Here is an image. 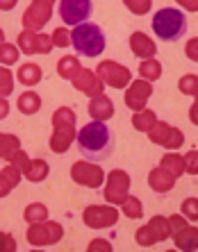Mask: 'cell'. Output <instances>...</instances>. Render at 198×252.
I'll use <instances>...</instances> for the list:
<instances>
[{
    "label": "cell",
    "instance_id": "cell-48",
    "mask_svg": "<svg viewBox=\"0 0 198 252\" xmlns=\"http://www.w3.org/2000/svg\"><path fill=\"white\" fill-rule=\"evenodd\" d=\"M5 41V32H2V28H0V43Z\"/></svg>",
    "mask_w": 198,
    "mask_h": 252
},
{
    "label": "cell",
    "instance_id": "cell-45",
    "mask_svg": "<svg viewBox=\"0 0 198 252\" xmlns=\"http://www.w3.org/2000/svg\"><path fill=\"white\" fill-rule=\"evenodd\" d=\"M7 116H9V102L5 95H0V121H5Z\"/></svg>",
    "mask_w": 198,
    "mask_h": 252
},
{
    "label": "cell",
    "instance_id": "cell-13",
    "mask_svg": "<svg viewBox=\"0 0 198 252\" xmlns=\"http://www.w3.org/2000/svg\"><path fill=\"white\" fill-rule=\"evenodd\" d=\"M16 46L21 50V55H48L53 50V39L50 34H43V32H30V30H23L16 39Z\"/></svg>",
    "mask_w": 198,
    "mask_h": 252
},
{
    "label": "cell",
    "instance_id": "cell-39",
    "mask_svg": "<svg viewBox=\"0 0 198 252\" xmlns=\"http://www.w3.org/2000/svg\"><path fill=\"white\" fill-rule=\"evenodd\" d=\"M7 164H12V166H16L18 170H21V173H23L25 168H28V164H30V157H28V153H25L23 148H21V150H18L16 155H14L12 159H9V161H7Z\"/></svg>",
    "mask_w": 198,
    "mask_h": 252
},
{
    "label": "cell",
    "instance_id": "cell-28",
    "mask_svg": "<svg viewBox=\"0 0 198 252\" xmlns=\"http://www.w3.org/2000/svg\"><path fill=\"white\" fill-rule=\"evenodd\" d=\"M159 166L169 170L175 180L185 175V159H182V155L175 153V150H171L169 155H164V157L159 159Z\"/></svg>",
    "mask_w": 198,
    "mask_h": 252
},
{
    "label": "cell",
    "instance_id": "cell-24",
    "mask_svg": "<svg viewBox=\"0 0 198 252\" xmlns=\"http://www.w3.org/2000/svg\"><path fill=\"white\" fill-rule=\"evenodd\" d=\"M16 107L23 116H35L41 109V95L37 91H23L16 100Z\"/></svg>",
    "mask_w": 198,
    "mask_h": 252
},
{
    "label": "cell",
    "instance_id": "cell-4",
    "mask_svg": "<svg viewBox=\"0 0 198 252\" xmlns=\"http://www.w3.org/2000/svg\"><path fill=\"white\" fill-rule=\"evenodd\" d=\"M153 32L162 39V41H178L187 32V16L182 9L175 7H164L153 16Z\"/></svg>",
    "mask_w": 198,
    "mask_h": 252
},
{
    "label": "cell",
    "instance_id": "cell-22",
    "mask_svg": "<svg viewBox=\"0 0 198 252\" xmlns=\"http://www.w3.org/2000/svg\"><path fill=\"white\" fill-rule=\"evenodd\" d=\"M16 80H18V84H23V87L32 89V87H37V84L43 80V68H41V66H37V64H32V62H25V64L18 66Z\"/></svg>",
    "mask_w": 198,
    "mask_h": 252
},
{
    "label": "cell",
    "instance_id": "cell-38",
    "mask_svg": "<svg viewBox=\"0 0 198 252\" xmlns=\"http://www.w3.org/2000/svg\"><path fill=\"white\" fill-rule=\"evenodd\" d=\"M182 159H185V173L198 175V150H189Z\"/></svg>",
    "mask_w": 198,
    "mask_h": 252
},
{
    "label": "cell",
    "instance_id": "cell-40",
    "mask_svg": "<svg viewBox=\"0 0 198 252\" xmlns=\"http://www.w3.org/2000/svg\"><path fill=\"white\" fill-rule=\"evenodd\" d=\"M16 241H14V236L9 234V232H0V252L7 250V252H14L16 250Z\"/></svg>",
    "mask_w": 198,
    "mask_h": 252
},
{
    "label": "cell",
    "instance_id": "cell-8",
    "mask_svg": "<svg viewBox=\"0 0 198 252\" xmlns=\"http://www.w3.org/2000/svg\"><path fill=\"white\" fill-rule=\"evenodd\" d=\"M119 216L121 211L117 205H89L82 211V223L89 229H107L119 223Z\"/></svg>",
    "mask_w": 198,
    "mask_h": 252
},
{
    "label": "cell",
    "instance_id": "cell-1",
    "mask_svg": "<svg viewBox=\"0 0 198 252\" xmlns=\"http://www.w3.org/2000/svg\"><path fill=\"white\" fill-rule=\"evenodd\" d=\"M76 141L80 155L89 161H105L114 155V148H117V134L103 121H89L78 132Z\"/></svg>",
    "mask_w": 198,
    "mask_h": 252
},
{
    "label": "cell",
    "instance_id": "cell-37",
    "mask_svg": "<svg viewBox=\"0 0 198 252\" xmlns=\"http://www.w3.org/2000/svg\"><path fill=\"white\" fill-rule=\"evenodd\" d=\"M53 39V48H69L71 46V30L69 28H57L50 34Z\"/></svg>",
    "mask_w": 198,
    "mask_h": 252
},
{
    "label": "cell",
    "instance_id": "cell-26",
    "mask_svg": "<svg viewBox=\"0 0 198 252\" xmlns=\"http://www.w3.org/2000/svg\"><path fill=\"white\" fill-rule=\"evenodd\" d=\"M82 68L80 64V57L78 55H64V57L57 62V75L62 77V80H73L76 77V73Z\"/></svg>",
    "mask_w": 198,
    "mask_h": 252
},
{
    "label": "cell",
    "instance_id": "cell-17",
    "mask_svg": "<svg viewBox=\"0 0 198 252\" xmlns=\"http://www.w3.org/2000/svg\"><path fill=\"white\" fill-rule=\"evenodd\" d=\"M87 112H89V116H91V121H103V123H107V121L114 116L117 107H114V102H112L105 94H100V95L89 98Z\"/></svg>",
    "mask_w": 198,
    "mask_h": 252
},
{
    "label": "cell",
    "instance_id": "cell-19",
    "mask_svg": "<svg viewBox=\"0 0 198 252\" xmlns=\"http://www.w3.org/2000/svg\"><path fill=\"white\" fill-rule=\"evenodd\" d=\"M148 187H151L155 193H159V195L171 193L173 187H175V177L171 175L166 168L158 166V168H153L151 173H148Z\"/></svg>",
    "mask_w": 198,
    "mask_h": 252
},
{
    "label": "cell",
    "instance_id": "cell-9",
    "mask_svg": "<svg viewBox=\"0 0 198 252\" xmlns=\"http://www.w3.org/2000/svg\"><path fill=\"white\" fill-rule=\"evenodd\" d=\"M53 7L55 0H32L28 5V9L23 12V30H30V32H41V30L48 25V21L53 18Z\"/></svg>",
    "mask_w": 198,
    "mask_h": 252
},
{
    "label": "cell",
    "instance_id": "cell-18",
    "mask_svg": "<svg viewBox=\"0 0 198 252\" xmlns=\"http://www.w3.org/2000/svg\"><path fill=\"white\" fill-rule=\"evenodd\" d=\"M130 50H132L134 57H139V59H151L158 55L155 41H153L146 32H139V30L130 34Z\"/></svg>",
    "mask_w": 198,
    "mask_h": 252
},
{
    "label": "cell",
    "instance_id": "cell-7",
    "mask_svg": "<svg viewBox=\"0 0 198 252\" xmlns=\"http://www.w3.org/2000/svg\"><path fill=\"white\" fill-rule=\"evenodd\" d=\"M71 180L78 184V187L84 189H100L105 184V170L100 168L96 161H89V159H80L71 166Z\"/></svg>",
    "mask_w": 198,
    "mask_h": 252
},
{
    "label": "cell",
    "instance_id": "cell-23",
    "mask_svg": "<svg viewBox=\"0 0 198 252\" xmlns=\"http://www.w3.org/2000/svg\"><path fill=\"white\" fill-rule=\"evenodd\" d=\"M48 175H50V166L46 159H30L28 168L23 170V177L32 184H41Z\"/></svg>",
    "mask_w": 198,
    "mask_h": 252
},
{
    "label": "cell",
    "instance_id": "cell-35",
    "mask_svg": "<svg viewBox=\"0 0 198 252\" xmlns=\"http://www.w3.org/2000/svg\"><path fill=\"white\" fill-rule=\"evenodd\" d=\"M123 5L128 7V12H132L134 16H146L151 12L153 0H123Z\"/></svg>",
    "mask_w": 198,
    "mask_h": 252
},
{
    "label": "cell",
    "instance_id": "cell-36",
    "mask_svg": "<svg viewBox=\"0 0 198 252\" xmlns=\"http://www.w3.org/2000/svg\"><path fill=\"white\" fill-rule=\"evenodd\" d=\"M180 214L187 218V220H189V223H196V220H198V198H187V200H182Z\"/></svg>",
    "mask_w": 198,
    "mask_h": 252
},
{
    "label": "cell",
    "instance_id": "cell-41",
    "mask_svg": "<svg viewBox=\"0 0 198 252\" xmlns=\"http://www.w3.org/2000/svg\"><path fill=\"white\" fill-rule=\"evenodd\" d=\"M87 250L89 252H112V243L105 239H93L87 246Z\"/></svg>",
    "mask_w": 198,
    "mask_h": 252
},
{
    "label": "cell",
    "instance_id": "cell-33",
    "mask_svg": "<svg viewBox=\"0 0 198 252\" xmlns=\"http://www.w3.org/2000/svg\"><path fill=\"white\" fill-rule=\"evenodd\" d=\"M178 91H180L182 95H194V98H196L198 95V75H194V73L182 75L180 80H178Z\"/></svg>",
    "mask_w": 198,
    "mask_h": 252
},
{
    "label": "cell",
    "instance_id": "cell-21",
    "mask_svg": "<svg viewBox=\"0 0 198 252\" xmlns=\"http://www.w3.org/2000/svg\"><path fill=\"white\" fill-rule=\"evenodd\" d=\"M21 180H23V173H21L16 166L7 164L5 168L0 170V198H7V195L21 184Z\"/></svg>",
    "mask_w": 198,
    "mask_h": 252
},
{
    "label": "cell",
    "instance_id": "cell-3",
    "mask_svg": "<svg viewBox=\"0 0 198 252\" xmlns=\"http://www.w3.org/2000/svg\"><path fill=\"white\" fill-rule=\"evenodd\" d=\"M71 46L78 57H100L105 50V32L96 23H80L71 30Z\"/></svg>",
    "mask_w": 198,
    "mask_h": 252
},
{
    "label": "cell",
    "instance_id": "cell-32",
    "mask_svg": "<svg viewBox=\"0 0 198 252\" xmlns=\"http://www.w3.org/2000/svg\"><path fill=\"white\" fill-rule=\"evenodd\" d=\"M18 57H21V50H18L16 43H0V66H14L18 64Z\"/></svg>",
    "mask_w": 198,
    "mask_h": 252
},
{
    "label": "cell",
    "instance_id": "cell-16",
    "mask_svg": "<svg viewBox=\"0 0 198 252\" xmlns=\"http://www.w3.org/2000/svg\"><path fill=\"white\" fill-rule=\"evenodd\" d=\"M71 82H73V87H76L80 94L89 95V98H93V95H100L103 91H105V84H103V80H100L98 73H96V70H91V68H80Z\"/></svg>",
    "mask_w": 198,
    "mask_h": 252
},
{
    "label": "cell",
    "instance_id": "cell-29",
    "mask_svg": "<svg viewBox=\"0 0 198 252\" xmlns=\"http://www.w3.org/2000/svg\"><path fill=\"white\" fill-rule=\"evenodd\" d=\"M121 214L125 218H130V220H139L141 216H144V205H141V200L137 198V195H125V200H123L121 205Z\"/></svg>",
    "mask_w": 198,
    "mask_h": 252
},
{
    "label": "cell",
    "instance_id": "cell-2",
    "mask_svg": "<svg viewBox=\"0 0 198 252\" xmlns=\"http://www.w3.org/2000/svg\"><path fill=\"white\" fill-rule=\"evenodd\" d=\"M76 125H78V114L71 109V107H59L55 109L53 114V136L48 141L50 146V153L55 155H64L71 150L73 141H76L78 132H76Z\"/></svg>",
    "mask_w": 198,
    "mask_h": 252
},
{
    "label": "cell",
    "instance_id": "cell-14",
    "mask_svg": "<svg viewBox=\"0 0 198 252\" xmlns=\"http://www.w3.org/2000/svg\"><path fill=\"white\" fill-rule=\"evenodd\" d=\"M59 18L64 21V25H80L84 23L93 12L91 0H59Z\"/></svg>",
    "mask_w": 198,
    "mask_h": 252
},
{
    "label": "cell",
    "instance_id": "cell-46",
    "mask_svg": "<svg viewBox=\"0 0 198 252\" xmlns=\"http://www.w3.org/2000/svg\"><path fill=\"white\" fill-rule=\"evenodd\" d=\"M189 121L198 127V100H194V105L189 107Z\"/></svg>",
    "mask_w": 198,
    "mask_h": 252
},
{
    "label": "cell",
    "instance_id": "cell-12",
    "mask_svg": "<svg viewBox=\"0 0 198 252\" xmlns=\"http://www.w3.org/2000/svg\"><path fill=\"white\" fill-rule=\"evenodd\" d=\"M148 139H151L155 146H162V148H166V150H178V148L185 146L182 129H178L175 125L166 123V121H158L155 127L148 132Z\"/></svg>",
    "mask_w": 198,
    "mask_h": 252
},
{
    "label": "cell",
    "instance_id": "cell-15",
    "mask_svg": "<svg viewBox=\"0 0 198 252\" xmlns=\"http://www.w3.org/2000/svg\"><path fill=\"white\" fill-rule=\"evenodd\" d=\"M125 89H128V91H125V107L132 109V112L146 109V105H148L153 91H155V89H153V82H148V80H144V77L132 80Z\"/></svg>",
    "mask_w": 198,
    "mask_h": 252
},
{
    "label": "cell",
    "instance_id": "cell-20",
    "mask_svg": "<svg viewBox=\"0 0 198 252\" xmlns=\"http://www.w3.org/2000/svg\"><path fill=\"white\" fill-rule=\"evenodd\" d=\"M171 239H173V246L182 252L198 250V227H194V225H185L182 229L173 232Z\"/></svg>",
    "mask_w": 198,
    "mask_h": 252
},
{
    "label": "cell",
    "instance_id": "cell-27",
    "mask_svg": "<svg viewBox=\"0 0 198 252\" xmlns=\"http://www.w3.org/2000/svg\"><path fill=\"white\" fill-rule=\"evenodd\" d=\"M18 150H21V139L16 134H9V132H0V159L9 161Z\"/></svg>",
    "mask_w": 198,
    "mask_h": 252
},
{
    "label": "cell",
    "instance_id": "cell-31",
    "mask_svg": "<svg viewBox=\"0 0 198 252\" xmlns=\"http://www.w3.org/2000/svg\"><path fill=\"white\" fill-rule=\"evenodd\" d=\"M23 218L25 223H39V220H46L48 218V207L43 205V202H32V205H28L23 209Z\"/></svg>",
    "mask_w": 198,
    "mask_h": 252
},
{
    "label": "cell",
    "instance_id": "cell-30",
    "mask_svg": "<svg viewBox=\"0 0 198 252\" xmlns=\"http://www.w3.org/2000/svg\"><path fill=\"white\" fill-rule=\"evenodd\" d=\"M139 77H144V80H148V82H155V80H159V77H162V64H159L155 57L141 59V64H139Z\"/></svg>",
    "mask_w": 198,
    "mask_h": 252
},
{
    "label": "cell",
    "instance_id": "cell-42",
    "mask_svg": "<svg viewBox=\"0 0 198 252\" xmlns=\"http://www.w3.org/2000/svg\"><path fill=\"white\" fill-rule=\"evenodd\" d=\"M185 55L192 59L194 64H198V36H194V39H189V41H187Z\"/></svg>",
    "mask_w": 198,
    "mask_h": 252
},
{
    "label": "cell",
    "instance_id": "cell-43",
    "mask_svg": "<svg viewBox=\"0 0 198 252\" xmlns=\"http://www.w3.org/2000/svg\"><path fill=\"white\" fill-rule=\"evenodd\" d=\"M169 225H171V234H173V232L182 229L185 225H189V220H187L182 214H173V216H169Z\"/></svg>",
    "mask_w": 198,
    "mask_h": 252
},
{
    "label": "cell",
    "instance_id": "cell-10",
    "mask_svg": "<svg viewBox=\"0 0 198 252\" xmlns=\"http://www.w3.org/2000/svg\"><path fill=\"white\" fill-rule=\"evenodd\" d=\"M132 180L123 168L110 170V175H105V189H103V198L107 200V205H121L125 195L130 193Z\"/></svg>",
    "mask_w": 198,
    "mask_h": 252
},
{
    "label": "cell",
    "instance_id": "cell-6",
    "mask_svg": "<svg viewBox=\"0 0 198 252\" xmlns=\"http://www.w3.org/2000/svg\"><path fill=\"white\" fill-rule=\"evenodd\" d=\"M171 239V225H169V216H153L146 225H141L137 232H134V241L137 246L141 248H153L155 243H162V241Z\"/></svg>",
    "mask_w": 198,
    "mask_h": 252
},
{
    "label": "cell",
    "instance_id": "cell-25",
    "mask_svg": "<svg viewBox=\"0 0 198 252\" xmlns=\"http://www.w3.org/2000/svg\"><path fill=\"white\" fill-rule=\"evenodd\" d=\"M159 118L158 114L153 112V109H139V112L132 114V127L137 129V132H144V134H148L153 127H155V123H158Z\"/></svg>",
    "mask_w": 198,
    "mask_h": 252
},
{
    "label": "cell",
    "instance_id": "cell-34",
    "mask_svg": "<svg viewBox=\"0 0 198 252\" xmlns=\"http://www.w3.org/2000/svg\"><path fill=\"white\" fill-rule=\"evenodd\" d=\"M14 94V73L9 66H0V95H12Z\"/></svg>",
    "mask_w": 198,
    "mask_h": 252
},
{
    "label": "cell",
    "instance_id": "cell-5",
    "mask_svg": "<svg viewBox=\"0 0 198 252\" xmlns=\"http://www.w3.org/2000/svg\"><path fill=\"white\" fill-rule=\"evenodd\" d=\"M28 243L32 248H46V246H55L64 239V227L57 220H39V223H30L28 234H25Z\"/></svg>",
    "mask_w": 198,
    "mask_h": 252
},
{
    "label": "cell",
    "instance_id": "cell-11",
    "mask_svg": "<svg viewBox=\"0 0 198 252\" xmlns=\"http://www.w3.org/2000/svg\"><path fill=\"white\" fill-rule=\"evenodd\" d=\"M96 73L98 77L103 80L105 87H112V89H125L130 82H132V73H130L128 66L119 64L114 59H105L96 66Z\"/></svg>",
    "mask_w": 198,
    "mask_h": 252
},
{
    "label": "cell",
    "instance_id": "cell-44",
    "mask_svg": "<svg viewBox=\"0 0 198 252\" xmlns=\"http://www.w3.org/2000/svg\"><path fill=\"white\" fill-rule=\"evenodd\" d=\"M175 2H178L185 12H192V14L198 12V0H175Z\"/></svg>",
    "mask_w": 198,
    "mask_h": 252
},
{
    "label": "cell",
    "instance_id": "cell-47",
    "mask_svg": "<svg viewBox=\"0 0 198 252\" xmlns=\"http://www.w3.org/2000/svg\"><path fill=\"white\" fill-rule=\"evenodd\" d=\"M18 0H0V12H12Z\"/></svg>",
    "mask_w": 198,
    "mask_h": 252
}]
</instances>
